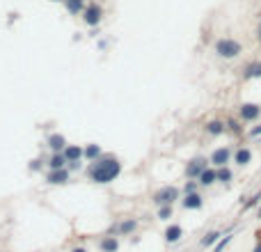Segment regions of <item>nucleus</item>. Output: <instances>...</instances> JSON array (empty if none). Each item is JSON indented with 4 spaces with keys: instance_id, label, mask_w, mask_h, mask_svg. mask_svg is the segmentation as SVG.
<instances>
[{
    "instance_id": "21",
    "label": "nucleus",
    "mask_w": 261,
    "mask_h": 252,
    "mask_svg": "<svg viewBox=\"0 0 261 252\" xmlns=\"http://www.w3.org/2000/svg\"><path fill=\"white\" fill-rule=\"evenodd\" d=\"M101 156H103V151H101L99 145H87V147H85V158H87V163H94V161H99Z\"/></svg>"
},
{
    "instance_id": "22",
    "label": "nucleus",
    "mask_w": 261,
    "mask_h": 252,
    "mask_svg": "<svg viewBox=\"0 0 261 252\" xmlns=\"http://www.w3.org/2000/svg\"><path fill=\"white\" fill-rule=\"evenodd\" d=\"M172 213H174V207H172V204H165V207H158L156 218L158 220H170Z\"/></svg>"
},
{
    "instance_id": "19",
    "label": "nucleus",
    "mask_w": 261,
    "mask_h": 252,
    "mask_svg": "<svg viewBox=\"0 0 261 252\" xmlns=\"http://www.w3.org/2000/svg\"><path fill=\"white\" fill-rule=\"evenodd\" d=\"M243 78L245 81H252V78H261V62H250L243 69Z\"/></svg>"
},
{
    "instance_id": "32",
    "label": "nucleus",
    "mask_w": 261,
    "mask_h": 252,
    "mask_svg": "<svg viewBox=\"0 0 261 252\" xmlns=\"http://www.w3.org/2000/svg\"><path fill=\"white\" fill-rule=\"evenodd\" d=\"M82 165H80V161H76V163H69V170H80Z\"/></svg>"
},
{
    "instance_id": "27",
    "label": "nucleus",
    "mask_w": 261,
    "mask_h": 252,
    "mask_svg": "<svg viewBox=\"0 0 261 252\" xmlns=\"http://www.w3.org/2000/svg\"><path fill=\"white\" fill-rule=\"evenodd\" d=\"M197 186H200V181H197V179H188V184L183 186V195L197 193Z\"/></svg>"
},
{
    "instance_id": "13",
    "label": "nucleus",
    "mask_w": 261,
    "mask_h": 252,
    "mask_svg": "<svg viewBox=\"0 0 261 252\" xmlns=\"http://www.w3.org/2000/svg\"><path fill=\"white\" fill-rule=\"evenodd\" d=\"M234 163L241 165V168H245V165L252 163V149L247 147H239L236 151H234Z\"/></svg>"
},
{
    "instance_id": "5",
    "label": "nucleus",
    "mask_w": 261,
    "mask_h": 252,
    "mask_svg": "<svg viewBox=\"0 0 261 252\" xmlns=\"http://www.w3.org/2000/svg\"><path fill=\"white\" fill-rule=\"evenodd\" d=\"M209 158H204V156H197V158H193V161H188L186 163V179H200V174L206 168H209Z\"/></svg>"
},
{
    "instance_id": "33",
    "label": "nucleus",
    "mask_w": 261,
    "mask_h": 252,
    "mask_svg": "<svg viewBox=\"0 0 261 252\" xmlns=\"http://www.w3.org/2000/svg\"><path fill=\"white\" fill-rule=\"evenodd\" d=\"M252 252H261V241H257V245H254V250Z\"/></svg>"
},
{
    "instance_id": "12",
    "label": "nucleus",
    "mask_w": 261,
    "mask_h": 252,
    "mask_svg": "<svg viewBox=\"0 0 261 252\" xmlns=\"http://www.w3.org/2000/svg\"><path fill=\"white\" fill-rule=\"evenodd\" d=\"M165 243L167 245H172V243H179L181 238H183V227H181V225H170V227H167V230H165Z\"/></svg>"
},
{
    "instance_id": "34",
    "label": "nucleus",
    "mask_w": 261,
    "mask_h": 252,
    "mask_svg": "<svg viewBox=\"0 0 261 252\" xmlns=\"http://www.w3.org/2000/svg\"><path fill=\"white\" fill-rule=\"evenodd\" d=\"M257 37H259V42H261V25H259V35H257Z\"/></svg>"
},
{
    "instance_id": "2",
    "label": "nucleus",
    "mask_w": 261,
    "mask_h": 252,
    "mask_svg": "<svg viewBox=\"0 0 261 252\" xmlns=\"http://www.w3.org/2000/svg\"><path fill=\"white\" fill-rule=\"evenodd\" d=\"M216 53L224 60H234L243 53V46H241V42H236V39L224 37V39H218L216 42Z\"/></svg>"
},
{
    "instance_id": "26",
    "label": "nucleus",
    "mask_w": 261,
    "mask_h": 252,
    "mask_svg": "<svg viewBox=\"0 0 261 252\" xmlns=\"http://www.w3.org/2000/svg\"><path fill=\"white\" fill-rule=\"evenodd\" d=\"M259 202H261V190H259V193H254L252 197H250V200L243 204V211H250V209H254L257 204H259Z\"/></svg>"
},
{
    "instance_id": "8",
    "label": "nucleus",
    "mask_w": 261,
    "mask_h": 252,
    "mask_svg": "<svg viewBox=\"0 0 261 252\" xmlns=\"http://www.w3.org/2000/svg\"><path fill=\"white\" fill-rule=\"evenodd\" d=\"M181 207L186 209V211H195V209H201L204 207V195L197 190V193H188L183 195V200H181Z\"/></svg>"
},
{
    "instance_id": "20",
    "label": "nucleus",
    "mask_w": 261,
    "mask_h": 252,
    "mask_svg": "<svg viewBox=\"0 0 261 252\" xmlns=\"http://www.w3.org/2000/svg\"><path fill=\"white\" fill-rule=\"evenodd\" d=\"M227 131V124L220 122V119H211L209 124H206V133L209 135H222Z\"/></svg>"
},
{
    "instance_id": "3",
    "label": "nucleus",
    "mask_w": 261,
    "mask_h": 252,
    "mask_svg": "<svg viewBox=\"0 0 261 252\" xmlns=\"http://www.w3.org/2000/svg\"><path fill=\"white\" fill-rule=\"evenodd\" d=\"M181 197V190L177 186H163V188H158L156 193L151 195V202L156 204V207H165V204H172L174 207V202Z\"/></svg>"
},
{
    "instance_id": "18",
    "label": "nucleus",
    "mask_w": 261,
    "mask_h": 252,
    "mask_svg": "<svg viewBox=\"0 0 261 252\" xmlns=\"http://www.w3.org/2000/svg\"><path fill=\"white\" fill-rule=\"evenodd\" d=\"M62 154L67 156V161L69 163H76V161H80V158H85V149H80V147H76V145H69Z\"/></svg>"
},
{
    "instance_id": "4",
    "label": "nucleus",
    "mask_w": 261,
    "mask_h": 252,
    "mask_svg": "<svg viewBox=\"0 0 261 252\" xmlns=\"http://www.w3.org/2000/svg\"><path fill=\"white\" fill-rule=\"evenodd\" d=\"M138 230H140V220L138 218H121L120 223L112 225L110 234H115V236H131Z\"/></svg>"
},
{
    "instance_id": "16",
    "label": "nucleus",
    "mask_w": 261,
    "mask_h": 252,
    "mask_svg": "<svg viewBox=\"0 0 261 252\" xmlns=\"http://www.w3.org/2000/svg\"><path fill=\"white\" fill-rule=\"evenodd\" d=\"M222 236H224L222 230H211V231H206V234H204V238L200 241V248H211V245H216Z\"/></svg>"
},
{
    "instance_id": "25",
    "label": "nucleus",
    "mask_w": 261,
    "mask_h": 252,
    "mask_svg": "<svg viewBox=\"0 0 261 252\" xmlns=\"http://www.w3.org/2000/svg\"><path fill=\"white\" fill-rule=\"evenodd\" d=\"M64 5H67V9L71 14H78L82 9V0H64Z\"/></svg>"
},
{
    "instance_id": "23",
    "label": "nucleus",
    "mask_w": 261,
    "mask_h": 252,
    "mask_svg": "<svg viewBox=\"0 0 261 252\" xmlns=\"http://www.w3.org/2000/svg\"><path fill=\"white\" fill-rule=\"evenodd\" d=\"M231 179H234V172H231L227 165H224V168H218V181H220V184H229Z\"/></svg>"
},
{
    "instance_id": "30",
    "label": "nucleus",
    "mask_w": 261,
    "mask_h": 252,
    "mask_svg": "<svg viewBox=\"0 0 261 252\" xmlns=\"http://www.w3.org/2000/svg\"><path fill=\"white\" fill-rule=\"evenodd\" d=\"M247 135H250V138H259V135H261V124H257L254 128H250V131H247Z\"/></svg>"
},
{
    "instance_id": "15",
    "label": "nucleus",
    "mask_w": 261,
    "mask_h": 252,
    "mask_svg": "<svg viewBox=\"0 0 261 252\" xmlns=\"http://www.w3.org/2000/svg\"><path fill=\"white\" fill-rule=\"evenodd\" d=\"M200 186L201 188H209V186H213L218 181V168H206V170L200 174Z\"/></svg>"
},
{
    "instance_id": "9",
    "label": "nucleus",
    "mask_w": 261,
    "mask_h": 252,
    "mask_svg": "<svg viewBox=\"0 0 261 252\" xmlns=\"http://www.w3.org/2000/svg\"><path fill=\"white\" fill-rule=\"evenodd\" d=\"M99 250L101 252H120V236L115 234H108V236L99 238Z\"/></svg>"
},
{
    "instance_id": "7",
    "label": "nucleus",
    "mask_w": 261,
    "mask_h": 252,
    "mask_svg": "<svg viewBox=\"0 0 261 252\" xmlns=\"http://www.w3.org/2000/svg\"><path fill=\"white\" fill-rule=\"evenodd\" d=\"M209 161L213 163V168H224V165H229V161H231V149L229 147H218L216 151L211 154Z\"/></svg>"
},
{
    "instance_id": "24",
    "label": "nucleus",
    "mask_w": 261,
    "mask_h": 252,
    "mask_svg": "<svg viewBox=\"0 0 261 252\" xmlns=\"http://www.w3.org/2000/svg\"><path fill=\"white\" fill-rule=\"evenodd\" d=\"M231 238H234V234H224L222 238H220V241H218L216 243V248H213V252H222L224 248H227V245L231 243Z\"/></svg>"
},
{
    "instance_id": "29",
    "label": "nucleus",
    "mask_w": 261,
    "mask_h": 252,
    "mask_svg": "<svg viewBox=\"0 0 261 252\" xmlns=\"http://www.w3.org/2000/svg\"><path fill=\"white\" fill-rule=\"evenodd\" d=\"M28 168H30L32 172H39L41 168H44V161H41V158H35V161H30V165H28Z\"/></svg>"
},
{
    "instance_id": "14",
    "label": "nucleus",
    "mask_w": 261,
    "mask_h": 252,
    "mask_svg": "<svg viewBox=\"0 0 261 252\" xmlns=\"http://www.w3.org/2000/svg\"><path fill=\"white\" fill-rule=\"evenodd\" d=\"M101 16H103V9L99 7V5H90V7L85 9V16H82V19H85L87 25H97V23L101 21Z\"/></svg>"
},
{
    "instance_id": "31",
    "label": "nucleus",
    "mask_w": 261,
    "mask_h": 252,
    "mask_svg": "<svg viewBox=\"0 0 261 252\" xmlns=\"http://www.w3.org/2000/svg\"><path fill=\"white\" fill-rule=\"evenodd\" d=\"M69 252H90V250H87L85 245H78V248H71V250H69Z\"/></svg>"
},
{
    "instance_id": "11",
    "label": "nucleus",
    "mask_w": 261,
    "mask_h": 252,
    "mask_svg": "<svg viewBox=\"0 0 261 252\" xmlns=\"http://www.w3.org/2000/svg\"><path fill=\"white\" fill-rule=\"evenodd\" d=\"M46 145L51 147L53 154H55V151H60V154H62V151L69 147V145H67V138H64L62 133H51V135H48V140H46Z\"/></svg>"
},
{
    "instance_id": "1",
    "label": "nucleus",
    "mask_w": 261,
    "mask_h": 252,
    "mask_svg": "<svg viewBox=\"0 0 261 252\" xmlns=\"http://www.w3.org/2000/svg\"><path fill=\"white\" fill-rule=\"evenodd\" d=\"M120 174H121V163H120V158L112 154L101 156L99 161H94L87 168V177L94 184H112Z\"/></svg>"
},
{
    "instance_id": "28",
    "label": "nucleus",
    "mask_w": 261,
    "mask_h": 252,
    "mask_svg": "<svg viewBox=\"0 0 261 252\" xmlns=\"http://www.w3.org/2000/svg\"><path fill=\"white\" fill-rule=\"evenodd\" d=\"M224 124H227V131H231V133H236V135L241 133V124H239V122L229 119V122H224Z\"/></svg>"
},
{
    "instance_id": "17",
    "label": "nucleus",
    "mask_w": 261,
    "mask_h": 252,
    "mask_svg": "<svg viewBox=\"0 0 261 252\" xmlns=\"http://www.w3.org/2000/svg\"><path fill=\"white\" fill-rule=\"evenodd\" d=\"M69 161H67V156L64 154H60V151H55V154L46 161V165H48V170H62L64 165H67Z\"/></svg>"
},
{
    "instance_id": "6",
    "label": "nucleus",
    "mask_w": 261,
    "mask_h": 252,
    "mask_svg": "<svg viewBox=\"0 0 261 252\" xmlns=\"http://www.w3.org/2000/svg\"><path fill=\"white\" fill-rule=\"evenodd\" d=\"M239 117L243 122H257L261 117V105L259 104H243L239 108Z\"/></svg>"
},
{
    "instance_id": "10",
    "label": "nucleus",
    "mask_w": 261,
    "mask_h": 252,
    "mask_svg": "<svg viewBox=\"0 0 261 252\" xmlns=\"http://www.w3.org/2000/svg\"><path fill=\"white\" fill-rule=\"evenodd\" d=\"M69 170L67 168H62V170H48V174H46V181L51 186H62V184H67L69 181Z\"/></svg>"
}]
</instances>
